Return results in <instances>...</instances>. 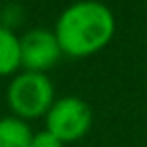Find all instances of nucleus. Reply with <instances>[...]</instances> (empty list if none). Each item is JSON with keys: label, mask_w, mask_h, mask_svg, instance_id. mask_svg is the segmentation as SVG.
Wrapping results in <instances>:
<instances>
[{"label": "nucleus", "mask_w": 147, "mask_h": 147, "mask_svg": "<svg viewBox=\"0 0 147 147\" xmlns=\"http://www.w3.org/2000/svg\"><path fill=\"white\" fill-rule=\"evenodd\" d=\"M93 127V109L81 97H61L55 99L53 107L45 115V129L61 139L65 145L77 143Z\"/></svg>", "instance_id": "obj_3"}, {"label": "nucleus", "mask_w": 147, "mask_h": 147, "mask_svg": "<svg viewBox=\"0 0 147 147\" xmlns=\"http://www.w3.org/2000/svg\"><path fill=\"white\" fill-rule=\"evenodd\" d=\"M20 53H22V71H34V73L51 71L63 57L55 30L42 26L30 28L20 36Z\"/></svg>", "instance_id": "obj_4"}, {"label": "nucleus", "mask_w": 147, "mask_h": 147, "mask_svg": "<svg viewBox=\"0 0 147 147\" xmlns=\"http://www.w3.org/2000/svg\"><path fill=\"white\" fill-rule=\"evenodd\" d=\"M34 137L28 121L14 115L0 117V147H30Z\"/></svg>", "instance_id": "obj_6"}, {"label": "nucleus", "mask_w": 147, "mask_h": 147, "mask_svg": "<svg viewBox=\"0 0 147 147\" xmlns=\"http://www.w3.org/2000/svg\"><path fill=\"white\" fill-rule=\"evenodd\" d=\"M55 36L71 59L97 55L115 36V14L99 0H77L59 14Z\"/></svg>", "instance_id": "obj_1"}, {"label": "nucleus", "mask_w": 147, "mask_h": 147, "mask_svg": "<svg viewBox=\"0 0 147 147\" xmlns=\"http://www.w3.org/2000/svg\"><path fill=\"white\" fill-rule=\"evenodd\" d=\"M22 69V53H20V36L0 26V77H14Z\"/></svg>", "instance_id": "obj_5"}, {"label": "nucleus", "mask_w": 147, "mask_h": 147, "mask_svg": "<svg viewBox=\"0 0 147 147\" xmlns=\"http://www.w3.org/2000/svg\"><path fill=\"white\" fill-rule=\"evenodd\" d=\"M24 22V8L18 2H6L0 8V26L10 28L16 32V28Z\"/></svg>", "instance_id": "obj_7"}, {"label": "nucleus", "mask_w": 147, "mask_h": 147, "mask_svg": "<svg viewBox=\"0 0 147 147\" xmlns=\"http://www.w3.org/2000/svg\"><path fill=\"white\" fill-rule=\"evenodd\" d=\"M6 103L10 113L18 119H40L49 113V109L55 103V85L47 77V73H16L8 83Z\"/></svg>", "instance_id": "obj_2"}, {"label": "nucleus", "mask_w": 147, "mask_h": 147, "mask_svg": "<svg viewBox=\"0 0 147 147\" xmlns=\"http://www.w3.org/2000/svg\"><path fill=\"white\" fill-rule=\"evenodd\" d=\"M30 147H65V143L61 139H57L53 133H49L47 129H42V131L34 133Z\"/></svg>", "instance_id": "obj_8"}]
</instances>
